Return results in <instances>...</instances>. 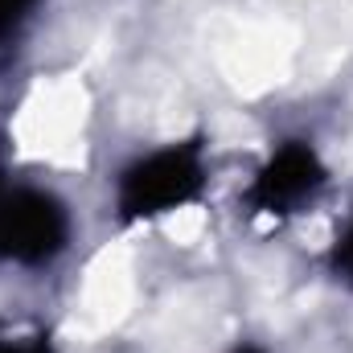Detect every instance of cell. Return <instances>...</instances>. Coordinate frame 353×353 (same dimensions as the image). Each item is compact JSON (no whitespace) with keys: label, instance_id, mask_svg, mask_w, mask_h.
<instances>
[{"label":"cell","instance_id":"5","mask_svg":"<svg viewBox=\"0 0 353 353\" xmlns=\"http://www.w3.org/2000/svg\"><path fill=\"white\" fill-rule=\"evenodd\" d=\"M329 267H333V275L353 288V218L341 226V234H337V243H333V251H329Z\"/></svg>","mask_w":353,"mask_h":353},{"label":"cell","instance_id":"4","mask_svg":"<svg viewBox=\"0 0 353 353\" xmlns=\"http://www.w3.org/2000/svg\"><path fill=\"white\" fill-rule=\"evenodd\" d=\"M41 0H0V50L25 33V25L37 17Z\"/></svg>","mask_w":353,"mask_h":353},{"label":"cell","instance_id":"1","mask_svg":"<svg viewBox=\"0 0 353 353\" xmlns=\"http://www.w3.org/2000/svg\"><path fill=\"white\" fill-rule=\"evenodd\" d=\"M205 189H210L205 144L197 136L173 140L123 165V173L115 176V218L123 226L157 222V218H169L176 210L201 201Z\"/></svg>","mask_w":353,"mask_h":353},{"label":"cell","instance_id":"6","mask_svg":"<svg viewBox=\"0 0 353 353\" xmlns=\"http://www.w3.org/2000/svg\"><path fill=\"white\" fill-rule=\"evenodd\" d=\"M0 353H54V345H50V337H4L0 341Z\"/></svg>","mask_w":353,"mask_h":353},{"label":"cell","instance_id":"8","mask_svg":"<svg viewBox=\"0 0 353 353\" xmlns=\"http://www.w3.org/2000/svg\"><path fill=\"white\" fill-rule=\"evenodd\" d=\"M8 185H4V157H0V193H4Z\"/></svg>","mask_w":353,"mask_h":353},{"label":"cell","instance_id":"7","mask_svg":"<svg viewBox=\"0 0 353 353\" xmlns=\"http://www.w3.org/2000/svg\"><path fill=\"white\" fill-rule=\"evenodd\" d=\"M226 353H267V350H259V345H234V350H226Z\"/></svg>","mask_w":353,"mask_h":353},{"label":"cell","instance_id":"2","mask_svg":"<svg viewBox=\"0 0 353 353\" xmlns=\"http://www.w3.org/2000/svg\"><path fill=\"white\" fill-rule=\"evenodd\" d=\"M74 218L54 189L12 185L0 193V267H46L66 255Z\"/></svg>","mask_w":353,"mask_h":353},{"label":"cell","instance_id":"3","mask_svg":"<svg viewBox=\"0 0 353 353\" xmlns=\"http://www.w3.org/2000/svg\"><path fill=\"white\" fill-rule=\"evenodd\" d=\"M329 185V165L312 140H279L255 169L243 201L255 218H292L321 197Z\"/></svg>","mask_w":353,"mask_h":353}]
</instances>
